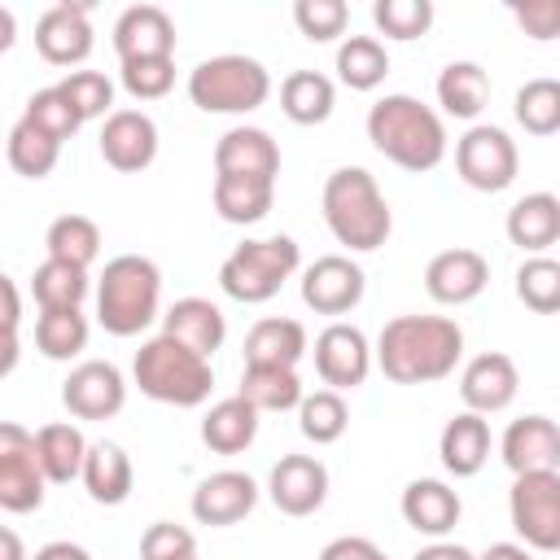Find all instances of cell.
<instances>
[{
    "label": "cell",
    "instance_id": "1",
    "mask_svg": "<svg viewBox=\"0 0 560 560\" xmlns=\"http://www.w3.org/2000/svg\"><path fill=\"white\" fill-rule=\"evenodd\" d=\"M464 359V328L446 315H394L376 337V368L394 385H433Z\"/></svg>",
    "mask_w": 560,
    "mask_h": 560
},
{
    "label": "cell",
    "instance_id": "2",
    "mask_svg": "<svg viewBox=\"0 0 560 560\" xmlns=\"http://www.w3.org/2000/svg\"><path fill=\"white\" fill-rule=\"evenodd\" d=\"M368 140L402 171H433L446 158V122L438 109L407 92H389L368 109Z\"/></svg>",
    "mask_w": 560,
    "mask_h": 560
},
{
    "label": "cell",
    "instance_id": "3",
    "mask_svg": "<svg viewBox=\"0 0 560 560\" xmlns=\"http://www.w3.org/2000/svg\"><path fill=\"white\" fill-rule=\"evenodd\" d=\"M319 210H324V223L337 236V245H346L354 254L381 249L389 241V232H394L389 201H385L376 175L363 171V166H337L324 179Z\"/></svg>",
    "mask_w": 560,
    "mask_h": 560
},
{
    "label": "cell",
    "instance_id": "4",
    "mask_svg": "<svg viewBox=\"0 0 560 560\" xmlns=\"http://www.w3.org/2000/svg\"><path fill=\"white\" fill-rule=\"evenodd\" d=\"M162 311V271L144 254H118L96 280V319L109 337H140Z\"/></svg>",
    "mask_w": 560,
    "mask_h": 560
},
{
    "label": "cell",
    "instance_id": "5",
    "mask_svg": "<svg viewBox=\"0 0 560 560\" xmlns=\"http://www.w3.org/2000/svg\"><path fill=\"white\" fill-rule=\"evenodd\" d=\"M131 376L140 385L144 398L166 402V407H201L214 389V368L206 354L188 350L184 341L158 332L149 337L136 359H131Z\"/></svg>",
    "mask_w": 560,
    "mask_h": 560
},
{
    "label": "cell",
    "instance_id": "6",
    "mask_svg": "<svg viewBox=\"0 0 560 560\" xmlns=\"http://www.w3.org/2000/svg\"><path fill=\"white\" fill-rule=\"evenodd\" d=\"M302 267V249L293 236H258V241H241L223 262H219V289L232 302L258 306L271 302L284 280H293Z\"/></svg>",
    "mask_w": 560,
    "mask_h": 560
},
{
    "label": "cell",
    "instance_id": "7",
    "mask_svg": "<svg viewBox=\"0 0 560 560\" xmlns=\"http://www.w3.org/2000/svg\"><path fill=\"white\" fill-rule=\"evenodd\" d=\"M271 96V74L245 52H219L188 70V101L206 114H254Z\"/></svg>",
    "mask_w": 560,
    "mask_h": 560
},
{
    "label": "cell",
    "instance_id": "8",
    "mask_svg": "<svg viewBox=\"0 0 560 560\" xmlns=\"http://www.w3.org/2000/svg\"><path fill=\"white\" fill-rule=\"evenodd\" d=\"M455 171L468 188L477 192H503L512 188L516 171H521V153L516 140L503 127L490 122H472L459 140H455Z\"/></svg>",
    "mask_w": 560,
    "mask_h": 560
},
{
    "label": "cell",
    "instance_id": "9",
    "mask_svg": "<svg viewBox=\"0 0 560 560\" xmlns=\"http://www.w3.org/2000/svg\"><path fill=\"white\" fill-rule=\"evenodd\" d=\"M512 529L529 551H560V472H529L512 477L508 490Z\"/></svg>",
    "mask_w": 560,
    "mask_h": 560
},
{
    "label": "cell",
    "instance_id": "10",
    "mask_svg": "<svg viewBox=\"0 0 560 560\" xmlns=\"http://www.w3.org/2000/svg\"><path fill=\"white\" fill-rule=\"evenodd\" d=\"M48 477L35 455V433H26L18 420L0 424V508L22 516L44 503Z\"/></svg>",
    "mask_w": 560,
    "mask_h": 560
},
{
    "label": "cell",
    "instance_id": "11",
    "mask_svg": "<svg viewBox=\"0 0 560 560\" xmlns=\"http://www.w3.org/2000/svg\"><path fill=\"white\" fill-rule=\"evenodd\" d=\"M311 354H315V372H319V381H324L328 389H337V394L359 389V385L368 381L372 363H376V350L368 346L363 328L341 324V319H332V324L315 337V350H311Z\"/></svg>",
    "mask_w": 560,
    "mask_h": 560
},
{
    "label": "cell",
    "instance_id": "12",
    "mask_svg": "<svg viewBox=\"0 0 560 560\" xmlns=\"http://www.w3.org/2000/svg\"><path fill=\"white\" fill-rule=\"evenodd\" d=\"M61 402L74 420H109L127 402V381L109 359H83L61 381Z\"/></svg>",
    "mask_w": 560,
    "mask_h": 560
},
{
    "label": "cell",
    "instance_id": "13",
    "mask_svg": "<svg viewBox=\"0 0 560 560\" xmlns=\"http://www.w3.org/2000/svg\"><path fill=\"white\" fill-rule=\"evenodd\" d=\"M368 276L350 254H324L302 271V302L315 315H346L363 302Z\"/></svg>",
    "mask_w": 560,
    "mask_h": 560
},
{
    "label": "cell",
    "instance_id": "14",
    "mask_svg": "<svg viewBox=\"0 0 560 560\" xmlns=\"http://www.w3.org/2000/svg\"><path fill=\"white\" fill-rule=\"evenodd\" d=\"M267 499L284 516H311L328 499V468L315 455H280L267 472Z\"/></svg>",
    "mask_w": 560,
    "mask_h": 560
},
{
    "label": "cell",
    "instance_id": "15",
    "mask_svg": "<svg viewBox=\"0 0 560 560\" xmlns=\"http://www.w3.org/2000/svg\"><path fill=\"white\" fill-rule=\"evenodd\" d=\"M83 0H61L52 9L39 13L35 22V48L48 66H79L92 52V22H88Z\"/></svg>",
    "mask_w": 560,
    "mask_h": 560
},
{
    "label": "cell",
    "instance_id": "16",
    "mask_svg": "<svg viewBox=\"0 0 560 560\" xmlns=\"http://www.w3.org/2000/svg\"><path fill=\"white\" fill-rule=\"evenodd\" d=\"M254 503H258V481L249 472H236V468H219V472L201 477L192 499H188L197 525H210V529L245 521L254 512Z\"/></svg>",
    "mask_w": 560,
    "mask_h": 560
},
{
    "label": "cell",
    "instance_id": "17",
    "mask_svg": "<svg viewBox=\"0 0 560 560\" xmlns=\"http://www.w3.org/2000/svg\"><path fill=\"white\" fill-rule=\"evenodd\" d=\"M499 455L512 468V477L560 472V424L551 416H521L503 429Z\"/></svg>",
    "mask_w": 560,
    "mask_h": 560
},
{
    "label": "cell",
    "instance_id": "18",
    "mask_svg": "<svg viewBox=\"0 0 560 560\" xmlns=\"http://www.w3.org/2000/svg\"><path fill=\"white\" fill-rule=\"evenodd\" d=\"M101 158L122 175H136V171L153 166V158H158V122L144 109H114L101 122Z\"/></svg>",
    "mask_w": 560,
    "mask_h": 560
},
{
    "label": "cell",
    "instance_id": "19",
    "mask_svg": "<svg viewBox=\"0 0 560 560\" xmlns=\"http://www.w3.org/2000/svg\"><path fill=\"white\" fill-rule=\"evenodd\" d=\"M521 389V372L508 354L499 350H486L477 359L464 363L459 372V398H464V411H477V416H494L503 407H512Z\"/></svg>",
    "mask_w": 560,
    "mask_h": 560
},
{
    "label": "cell",
    "instance_id": "20",
    "mask_svg": "<svg viewBox=\"0 0 560 560\" xmlns=\"http://www.w3.org/2000/svg\"><path fill=\"white\" fill-rule=\"evenodd\" d=\"M490 284V262L477 249H442L424 267V289L438 306H468Z\"/></svg>",
    "mask_w": 560,
    "mask_h": 560
},
{
    "label": "cell",
    "instance_id": "21",
    "mask_svg": "<svg viewBox=\"0 0 560 560\" xmlns=\"http://www.w3.org/2000/svg\"><path fill=\"white\" fill-rule=\"evenodd\" d=\"M398 512H402V521H407L416 534H424V538H446V534L459 525L464 503H459V490H451L446 481H438V477H416V481H407V490H402V499H398Z\"/></svg>",
    "mask_w": 560,
    "mask_h": 560
},
{
    "label": "cell",
    "instance_id": "22",
    "mask_svg": "<svg viewBox=\"0 0 560 560\" xmlns=\"http://www.w3.org/2000/svg\"><path fill=\"white\" fill-rule=\"evenodd\" d=\"M114 52L118 61L136 57H171L175 52V22L158 4H131L114 22Z\"/></svg>",
    "mask_w": 560,
    "mask_h": 560
},
{
    "label": "cell",
    "instance_id": "23",
    "mask_svg": "<svg viewBox=\"0 0 560 560\" xmlns=\"http://www.w3.org/2000/svg\"><path fill=\"white\" fill-rule=\"evenodd\" d=\"M214 175L276 179L280 175V144L262 127H232L214 144Z\"/></svg>",
    "mask_w": 560,
    "mask_h": 560
},
{
    "label": "cell",
    "instance_id": "24",
    "mask_svg": "<svg viewBox=\"0 0 560 560\" xmlns=\"http://www.w3.org/2000/svg\"><path fill=\"white\" fill-rule=\"evenodd\" d=\"M438 459L451 477H477L490 459V424L477 411H459L442 424L438 438Z\"/></svg>",
    "mask_w": 560,
    "mask_h": 560
},
{
    "label": "cell",
    "instance_id": "25",
    "mask_svg": "<svg viewBox=\"0 0 560 560\" xmlns=\"http://www.w3.org/2000/svg\"><path fill=\"white\" fill-rule=\"evenodd\" d=\"M503 232L516 249H525L529 258L534 254H547L556 241H560V197L556 192H525L508 219H503Z\"/></svg>",
    "mask_w": 560,
    "mask_h": 560
},
{
    "label": "cell",
    "instance_id": "26",
    "mask_svg": "<svg viewBox=\"0 0 560 560\" xmlns=\"http://www.w3.org/2000/svg\"><path fill=\"white\" fill-rule=\"evenodd\" d=\"M162 332L210 359V354L223 346V337H228V319H223V311H219L210 298H179V302L166 306Z\"/></svg>",
    "mask_w": 560,
    "mask_h": 560
},
{
    "label": "cell",
    "instance_id": "27",
    "mask_svg": "<svg viewBox=\"0 0 560 560\" xmlns=\"http://www.w3.org/2000/svg\"><path fill=\"white\" fill-rule=\"evenodd\" d=\"M79 481H83V490H88L92 503H101V508H118V503L131 499V486H136L131 455H127L118 442H92Z\"/></svg>",
    "mask_w": 560,
    "mask_h": 560
},
{
    "label": "cell",
    "instance_id": "28",
    "mask_svg": "<svg viewBox=\"0 0 560 560\" xmlns=\"http://www.w3.org/2000/svg\"><path fill=\"white\" fill-rule=\"evenodd\" d=\"M311 350L306 328L298 319L284 315H267L245 332V363H262V368H298L302 354Z\"/></svg>",
    "mask_w": 560,
    "mask_h": 560
},
{
    "label": "cell",
    "instance_id": "29",
    "mask_svg": "<svg viewBox=\"0 0 560 560\" xmlns=\"http://www.w3.org/2000/svg\"><path fill=\"white\" fill-rule=\"evenodd\" d=\"M88 451H92V442L70 420H52V424L35 429V455H39V468H44V477L52 486H66V481L83 477Z\"/></svg>",
    "mask_w": 560,
    "mask_h": 560
},
{
    "label": "cell",
    "instance_id": "30",
    "mask_svg": "<svg viewBox=\"0 0 560 560\" xmlns=\"http://www.w3.org/2000/svg\"><path fill=\"white\" fill-rule=\"evenodd\" d=\"M258 407H249L241 394L232 398H219L206 416H201V442L214 451V455H241L245 446H254L258 438Z\"/></svg>",
    "mask_w": 560,
    "mask_h": 560
},
{
    "label": "cell",
    "instance_id": "31",
    "mask_svg": "<svg viewBox=\"0 0 560 560\" xmlns=\"http://www.w3.org/2000/svg\"><path fill=\"white\" fill-rule=\"evenodd\" d=\"M276 201V179H249V175H214V210L223 223H262Z\"/></svg>",
    "mask_w": 560,
    "mask_h": 560
},
{
    "label": "cell",
    "instance_id": "32",
    "mask_svg": "<svg viewBox=\"0 0 560 560\" xmlns=\"http://www.w3.org/2000/svg\"><path fill=\"white\" fill-rule=\"evenodd\" d=\"M332 105H337V88H332L328 74H319V70H293V74H284V83H280V109H284L289 122H298V127L328 122Z\"/></svg>",
    "mask_w": 560,
    "mask_h": 560
},
{
    "label": "cell",
    "instance_id": "33",
    "mask_svg": "<svg viewBox=\"0 0 560 560\" xmlns=\"http://www.w3.org/2000/svg\"><path fill=\"white\" fill-rule=\"evenodd\" d=\"M236 394L258 411H298L306 398L298 368H262V363H245Z\"/></svg>",
    "mask_w": 560,
    "mask_h": 560
},
{
    "label": "cell",
    "instance_id": "34",
    "mask_svg": "<svg viewBox=\"0 0 560 560\" xmlns=\"http://www.w3.org/2000/svg\"><path fill=\"white\" fill-rule=\"evenodd\" d=\"M486 101H490V74L477 61L442 66V74H438V105H442V114L472 122L486 109Z\"/></svg>",
    "mask_w": 560,
    "mask_h": 560
},
{
    "label": "cell",
    "instance_id": "35",
    "mask_svg": "<svg viewBox=\"0 0 560 560\" xmlns=\"http://www.w3.org/2000/svg\"><path fill=\"white\" fill-rule=\"evenodd\" d=\"M88 289V271L61 258H44L31 276V298L39 302V311H83Z\"/></svg>",
    "mask_w": 560,
    "mask_h": 560
},
{
    "label": "cell",
    "instance_id": "36",
    "mask_svg": "<svg viewBox=\"0 0 560 560\" xmlns=\"http://www.w3.org/2000/svg\"><path fill=\"white\" fill-rule=\"evenodd\" d=\"M389 74V52L376 35H346L337 48V79L350 92H372Z\"/></svg>",
    "mask_w": 560,
    "mask_h": 560
},
{
    "label": "cell",
    "instance_id": "37",
    "mask_svg": "<svg viewBox=\"0 0 560 560\" xmlns=\"http://www.w3.org/2000/svg\"><path fill=\"white\" fill-rule=\"evenodd\" d=\"M88 315L83 311H39L35 319V350L52 363H70L88 350Z\"/></svg>",
    "mask_w": 560,
    "mask_h": 560
},
{
    "label": "cell",
    "instance_id": "38",
    "mask_svg": "<svg viewBox=\"0 0 560 560\" xmlns=\"http://www.w3.org/2000/svg\"><path fill=\"white\" fill-rule=\"evenodd\" d=\"M4 158H9V166H13L18 175H26V179H44V175H52V166H57V158H61V144H57L52 136H44L35 122L18 118V122L9 127Z\"/></svg>",
    "mask_w": 560,
    "mask_h": 560
},
{
    "label": "cell",
    "instance_id": "39",
    "mask_svg": "<svg viewBox=\"0 0 560 560\" xmlns=\"http://www.w3.org/2000/svg\"><path fill=\"white\" fill-rule=\"evenodd\" d=\"M44 245H48V258H61V262H74L88 271L101 254V228L88 214H61L48 223Z\"/></svg>",
    "mask_w": 560,
    "mask_h": 560
},
{
    "label": "cell",
    "instance_id": "40",
    "mask_svg": "<svg viewBox=\"0 0 560 560\" xmlns=\"http://www.w3.org/2000/svg\"><path fill=\"white\" fill-rule=\"evenodd\" d=\"M516 122L529 136H556L560 131V79H525L512 101Z\"/></svg>",
    "mask_w": 560,
    "mask_h": 560
},
{
    "label": "cell",
    "instance_id": "41",
    "mask_svg": "<svg viewBox=\"0 0 560 560\" xmlns=\"http://www.w3.org/2000/svg\"><path fill=\"white\" fill-rule=\"evenodd\" d=\"M346 424H350V407H346V398H341L337 389H315V394H306L302 407H298V429H302V438L315 442V446L337 442V438L346 433Z\"/></svg>",
    "mask_w": 560,
    "mask_h": 560
},
{
    "label": "cell",
    "instance_id": "42",
    "mask_svg": "<svg viewBox=\"0 0 560 560\" xmlns=\"http://www.w3.org/2000/svg\"><path fill=\"white\" fill-rule=\"evenodd\" d=\"M516 298L538 315H560V258L534 254L516 267Z\"/></svg>",
    "mask_w": 560,
    "mask_h": 560
},
{
    "label": "cell",
    "instance_id": "43",
    "mask_svg": "<svg viewBox=\"0 0 560 560\" xmlns=\"http://www.w3.org/2000/svg\"><path fill=\"white\" fill-rule=\"evenodd\" d=\"M22 118L26 122H35L44 136H52L57 144H66L79 127H83V118H79V109L70 105V96L52 83V88H39V92H31V101H26V109H22Z\"/></svg>",
    "mask_w": 560,
    "mask_h": 560
},
{
    "label": "cell",
    "instance_id": "44",
    "mask_svg": "<svg viewBox=\"0 0 560 560\" xmlns=\"http://www.w3.org/2000/svg\"><path fill=\"white\" fill-rule=\"evenodd\" d=\"M372 22L385 39H420L433 26V0H376Z\"/></svg>",
    "mask_w": 560,
    "mask_h": 560
},
{
    "label": "cell",
    "instance_id": "45",
    "mask_svg": "<svg viewBox=\"0 0 560 560\" xmlns=\"http://www.w3.org/2000/svg\"><path fill=\"white\" fill-rule=\"evenodd\" d=\"M118 83L136 101H162L175 88V57H136L118 61Z\"/></svg>",
    "mask_w": 560,
    "mask_h": 560
},
{
    "label": "cell",
    "instance_id": "46",
    "mask_svg": "<svg viewBox=\"0 0 560 560\" xmlns=\"http://www.w3.org/2000/svg\"><path fill=\"white\" fill-rule=\"evenodd\" d=\"M70 105L79 109V118H109L114 114V79H105L101 70H70L61 83H57Z\"/></svg>",
    "mask_w": 560,
    "mask_h": 560
},
{
    "label": "cell",
    "instance_id": "47",
    "mask_svg": "<svg viewBox=\"0 0 560 560\" xmlns=\"http://www.w3.org/2000/svg\"><path fill=\"white\" fill-rule=\"evenodd\" d=\"M293 22L311 44H328V39L346 35L350 9H346V0H298L293 4Z\"/></svg>",
    "mask_w": 560,
    "mask_h": 560
},
{
    "label": "cell",
    "instance_id": "48",
    "mask_svg": "<svg viewBox=\"0 0 560 560\" xmlns=\"http://www.w3.org/2000/svg\"><path fill=\"white\" fill-rule=\"evenodd\" d=\"M140 560H197V538L175 521H153L140 538Z\"/></svg>",
    "mask_w": 560,
    "mask_h": 560
},
{
    "label": "cell",
    "instance_id": "49",
    "mask_svg": "<svg viewBox=\"0 0 560 560\" xmlns=\"http://www.w3.org/2000/svg\"><path fill=\"white\" fill-rule=\"evenodd\" d=\"M508 13H512V22H516L529 39H538V44L560 39V0H512Z\"/></svg>",
    "mask_w": 560,
    "mask_h": 560
},
{
    "label": "cell",
    "instance_id": "50",
    "mask_svg": "<svg viewBox=\"0 0 560 560\" xmlns=\"http://www.w3.org/2000/svg\"><path fill=\"white\" fill-rule=\"evenodd\" d=\"M319 560H389L372 538H359V534H346V538H332Z\"/></svg>",
    "mask_w": 560,
    "mask_h": 560
},
{
    "label": "cell",
    "instance_id": "51",
    "mask_svg": "<svg viewBox=\"0 0 560 560\" xmlns=\"http://www.w3.org/2000/svg\"><path fill=\"white\" fill-rule=\"evenodd\" d=\"M411 560H477L468 547H459V542H446V538H433L429 547H420Z\"/></svg>",
    "mask_w": 560,
    "mask_h": 560
},
{
    "label": "cell",
    "instance_id": "52",
    "mask_svg": "<svg viewBox=\"0 0 560 560\" xmlns=\"http://www.w3.org/2000/svg\"><path fill=\"white\" fill-rule=\"evenodd\" d=\"M31 560H92L88 556V547H79V542H66V538H57V542H44Z\"/></svg>",
    "mask_w": 560,
    "mask_h": 560
},
{
    "label": "cell",
    "instance_id": "53",
    "mask_svg": "<svg viewBox=\"0 0 560 560\" xmlns=\"http://www.w3.org/2000/svg\"><path fill=\"white\" fill-rule=\"evenodd\" d=\"M0 289H4V337H18V319H22V302H18V284L4 276L0 280Z\"/></svg>",
    "mask_w": 560,
    "mask_h": 560
},
{
    "label": "cell",
    "instance_id": "54",
    "mask_svg": "<svg viewBox=\"0 0 560 560\" xmlns=\"http://www.w3.org/2000/svg\"><path fill=\"white\" fill-rule=\"evenodd\" d=\"M477 560H534V551L525 542H490Z\"/></svg>",
    "mask_w": 560,
    "mask_h": 560
},
{
    "label": "cell",
    "instance_id": "55",
    "mask_svg": "<svg viewBox=\"0 0 560 560\" xmlns=\"http://www.w3.org/2000/svg\"><path fill=\"white\" fill-rule=\"evenodd\" d=\"M0 542H4V556H0V560H26V551H22V538H18V529H0Z\"/></svg>",
    "mask_w": 560,
    "mask_h": 560
},
{
    "label": "cell",
    "instance_id": "56",
    "mask_svg": "<svg viewBox=\"0 0 560 560\" xmlns=\"http://www.w3.org/2000/svg\"><path fill=\"white\" fill-rule=\"evenodd\" d=\"M13 44V9H0V48Z\"/></svg>",
    "mask_w": 560,
    "mask_h": 560
}]
</instances>
